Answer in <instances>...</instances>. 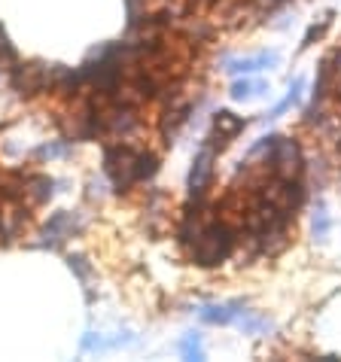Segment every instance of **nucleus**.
Listing matches in <instances>:
<instances>
[{
    "instance_id": "f257e3e1",
    "label": "nucleus",
    "mask_w": 341,
    "mask_h": 362,
    "mask_svg": "<svg viewBox=\"0 0 341 362\" xmlns=\"http://www.w3.org/2000/svg\"><path fill=\"white\" fill-rule=\"evenodd\" d=\"M232 247H235V238H232V231H229L223 223H210L204 226L202 231H198V238H195V247H192V259L198 265H219L223 259L232 253Z\"/></svg>"
},
{
    "instance_id": "f03ea898",
    "label": "nucleus",
    "mask_w": 341,
    "mask_h": 362,
    "mask_svg": "<svg viewBox=\"0 0 341 362\" xmlns=\"http://www.w3.org/2000/svg\"><path fill=\"white\" fill-rule=\"evenodd\" d=\"M274 168H277V174L284 177V180H299L302 177V149H299L296 140H289V137H277V144H274Z\"/></svg>"
},
{
    "instance_id": "7ed1b4c3",
    "label": "nucleus",
    "mask_w": 341,
    "mask_h": 362,
    "mask_svg": "<svg viewBox=\"0 0 341 362\" xmlns=\"http://www.w3.org/2000/svg\"><path fill=\"white\" fill-rule=\"evenodd\" d=\"M214 146L216 144H214V137H210L192 162V174H189V195L192 198H202L210 183V174H214Z\"/></svg>"
},
{
    "instance_id": "20e7f679",
    "label": "nucleus",
    "mask_w": 341,
    "mask_h": 362,
    "mask_svg": "<svg viewBox=\"0 0 341 362\" xmlns=\"http://www.w3.org/2000/svg\"><path fill=\"white\" fill-rule=\"evenodd\" d=\"M241 308H244L241 301H229V305H204L202 310H198V317H202L204 323H210V326H229V323H235V320L244 314Z\"/></svg>"
},
{
    "instance_id": "39448f33",
    "label": "nucleus",
    "mask_w": 341,
    "mask_h": 362,
    "mask_svg": "<svg viewBox=\"0 0 341 362\" xmlns=\"http://www.w3.org/2000/svg\"><path fill=\"white\" fill-rule=\"evenodd\" d=\"M214 128H216V134H219L216 144H219V146H226V144H229V137H235L241 128H244V119L235 116V113H229V110H223V113H216V116H214Z\"/></svg>"
},
{
    "instance_id": "423d86ee",
    "label": "nucleus",
    "mask_w": 341,
    "mask_h": 362,
    "mask_svg": "<svg viewBox=\"0 0 341 362\" xmlns=\"http://www.w3.org/2000/svg\"><path fill=\"white\" fill-rule=\"evenodd\" d=\"M52 186H55V180L46 177V174L28 177V198H31L34 204H43V201L52 198Z\"/></svg>"
},
{
    "instance_id": "0eeeda50",
    "label": "nucleus",
    "mask_w": 341,
    "mask_h": 362,
    "mask_svg": "<svg viewBox=\"0 0 341 362\" xmlns=\"http://www.w3.org/2000/svg\"><path fill=\"white\" fill-rule=\"evenodd\" d=\"M156 170H158V158L153 153H146V149H137V156H134V183L153 180Z\"/></svg>"
},
{
    "instance_id": "6e6552de",
    "label": "nucleus",
    "mask_w": 341,
    "mask_h": 362,
    "mask_svg": "<svg viewBox=\"0 0 341 362\" xmlns=\"http://www.w3.org/2000/svg\"><path fill=\"white\" fill-rule=\"evenodd\" d=\"M272 64H277V55L265 52V55H256V58H241V62H232L229 74H253V70H262V67H272Z\"/></svg>"
},
{
    "instance_id": "1a4fd4ad",
    "label": "nucleus",
    "mask_w": 341,
    "mask_h": 362,
    "mask_svg": "<svg viewBox=\"0 0 341 362\" xmlns=\"http://www.w3.org/2000/svg\"><path fill=\"white\" fill-rule=\"evenodd\" d=\"M0 64L6 67V74L13 67H18V52H16V46L9 43V37H6L4 28H0Z\"/></svg>"
},
{
    "instance_id": "9d476101",
    "label": "nucleus",
    "mask_w": 341,
    "mask_h": 362,
    "mask_svg": "<svg viewBox=\"0 0 341 362\" xmlns=\"http://www.w3.org/2000/svg\"><path fill=\"white\" fill-rule=\"evenodd\" d=\"M180 350H183L186 359H202V338H198V332H189V335L180 341Z\"/></svg>"
},
{
    "instance_id": "9b49d317",
    "label": "nucleus",
    "mask_w": 341,
    "mask_h": 362,
    "mask_svg": "<svg viewBox=\"0 0 341 362\" xmlns=\"http://www.w3.org/2000/svg\"><path fill=\"white\" fill-rule=\"evenodd\" d=\"M70 153V144L67 140H55V144H43L37 149V158H58V156H67Z\"/></svg>"
},
{
    "instance_id": "f8f14e48",
    "label": "nucleus",
    "mask_w": 341,
    "mask_h": 362,
    "mask_svg": "<svg viewBox=\"0 0 341 362\" xmlns=\"http://www.w3.org/2000/svg\"><path fill=\"white\" fill-rule=\"evenodd\" d=\"M241 329L250 332V335H259V332L272 329V323H268L265 317H250V314H244V317H241Z\"/></svg>"
},
{
    "instance_id": "ddd939ff",
    "label": "nucleus",
    "mask_w": 341,
    "mask_h": 362,
    "mask_svg": "<svg viewBox=\"0 0 341 362\" xmlns=\"http://www.w3.org/2000/svg\"><path fill=\"white\" fill-rule=\"evenodd\" d=\"M262 83H250V79H241V83H235L232 86V98H250V95H253V92H262Z\"/></svg>"
},
{
    "instance_id": "4468645a",
    "label": "nucleus",
    "mask_w": 341,
    "mask_h": 362,
    "mask_svg": "<svg viewBox=\"0 0 341 362\" xmlns=\"http://www.w3.org/2000/svg\"><path fill=\"white\" fill-rule=\"evenodd\" d=\"M326 235H329V216L320 210L317 219H314V238L317 240H326Z\"/></svg>"
},
{
    "instance_id": "2eb2a0df",
    "label": "nucleus",
    "mask_w": 341,
    "mask_h": 362,
    "mask_svg": "<svg viewBox=\"0 0 341 362\" xmlns=\"http://www.w3.org/2000/svg\"><path fill=\"white\" fill-rule=\"evenodd\" d=\"M67 265H70V271H76L79 280H86V277H88V271H92V268L86 265V259H83V256H70V259H67Z\"/></svg>"
}]
</instances>
